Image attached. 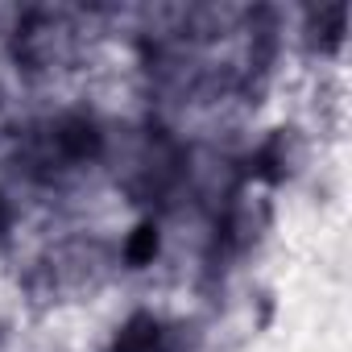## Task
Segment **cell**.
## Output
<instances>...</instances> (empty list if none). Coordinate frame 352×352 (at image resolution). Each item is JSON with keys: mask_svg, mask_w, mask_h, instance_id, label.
Listing matches in <instances>:
<instances>
[{"mask_svg": "<svg viewBox=\"0 0 352 352\" xmlns=\"http://www.w3.org/2000/svg\"><path fill=\"white\" fill-rule=\"evenodd\" d=\"M153 245H157V241H153V232H149V228H141V241L133 245V261H141V257H145Z\"/></svg>", "mask_w": 352, "mask_h": 352, "instance_id": "6da1fadb", "label": "cell"}]
</instances>
